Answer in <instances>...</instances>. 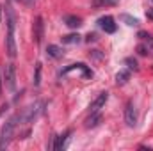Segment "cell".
<instances>
[{"instance_id": "6da1fadb", "label": "cell", "mask_w": 153, "mask_h": 151, "mask_svg": "<svg viewBox=\"0 0 153 151\" xmlns=\"http://www.w3.org/2000/svg\"><path fill=\"white\" fill-rule=\"evenodd\" d=\"M18 124H20V115H18V112L13 114V115L4 123V126H2V130H0V150H5V148L9 146V142H11L13 137H14V130H16Z\"/></svg>"}, {"instance_id": "7a4b0ae2", "label": "cell", "mask_w": 153, "mask_h": 151, "mask_svg": "<svg viewBox=\"0 0 153 151\" xmlns=\"http://www.w3.org/2000/svg\"><path fill=\"white\" fill-rule=\"evenodd\" d=\"M43 107H45V101L38 100V101L30 103L29 107H25L22 112H18V115H20V124H29V123H32L39 114L45 110Z\"/></svg>"}, {"instance_id": "3957f363", "label": "cell", "mask_w": 153, "mask_h": 151, "mask_svg": "<svg viewBox=\"0 0 153 151\" xmlns=\"http://www.w3.org/2000/svg\"><path fill=\"white\" fill-rule=\"evenodd\" d=\"M2 80H4V84H5V87H7V91H14L16 89V68H14V64H4L2 66Z\"/></svg>"}, {"instance_id": "277c9868", "label": "cell", "mask_w": 153, "mask_h": 151, "mask_svg": "<svg viewBox=\"0 0 153 151\" xmlns=\"http://www.w3.org/2000/svg\"><path fill=\"white\" fill-rule=\"evenodd\" d=\"M98 27L105 32V34H114L116 30H117V25L114 23V18L112 16H102V18H98Z\"/></svg>"}, {"instance_id": "5b68a950", "label": "cell", "mask_w": 153, "mask_h": 151, "mask_svg": "<svg viewBox=\"0 0 153 151\" xmlns=\"http://www.w3.org/2000/svg\"><path fill=\"white\" fill-rule=\"evenodd\" d=\"M4 13H5V23H7V30L14 32V29H16V13H14V9H13L11 2H7V4H5V7H4Z\"/></svg>"}, {"instance_id": "8992f818", "label": "cell", "mask_w": 153, "mask_h": 151, "mask_svg": "<svg viewBox=\"0 0 153 151\" xmlns=\"http://www.w3.org/2000/svg\"><path fill=\"white\" fill-rule=\"evenodd\" d=\"M125 123L130 128H134L137 124V110H135V107H134L132 101H128L126 107H125Z\"/></svg>"}, {"instance_id": "52a82bcc", "label": "cell", "mask_w": 153, "mask_h": 151, "mask_svg": "<svg viewBox=\"0 0 153 151\" xmlns=\"http://www.w3.org/2000/svg\"><path fill=\"white\" fill-rule=\"evenodd\" d=\"M5 52L11 59H14L18 55V46H16V39H14V32L7 30V36H5Z\"/></svg>"}, {"instance_id": "ba28073f", "label": "cell", "mask_w": 153, "mask_h": 151, "mask_svg": "<svg viewBox=\"0 0 153 151\" xmlns=\"http://www.w3.org/2000/svg\"><path fill=\"white\" fill-rule=\"evenodd\" d=\"M107 100H109V93H107V91L100 93V94L91 101V105H89V112H98V110L107 103Z\"/></svg>"}, {"instance_id": "9c48e42d", "label": "cell", "mask_w": 153, "mask_h": 151, "mask_svg": "<svg viewBox=\"0 0 153 151\" xmlns=\"http://www.w3.org/2000/svg\"><path fill=\"white\" fill-rule=\"evenodd\" d=\"M70 135H71V130H66V132H64L62 135H55V146H53V150H55V151L66 150Z\"/></svg>"}, {"instance_id": "30bf717a", "label": "cell", "mask_w": 153, "mask_h": 151, "mask_svg": "<svg viewBox=\"0 0 153 151\" xmlns=\"http://www.w3.org/2000/svg\"><path fill=\"white\" fill-rule=\"evenodd\" d=\"M43 30H45V23H43V18L36 16V21H34V43L39 44L41 39H43Z\"/></svg>"}, {"instance_id": "8fae6325", "label": "cell", "mask_w": 153, "mask_h": 151, "mask_svg": "<svg viewBox=\"0 0 153 151\" xmlns=\"http://www.w3.org/2000/svg\"><path fill=\"white\" fill-rule=\"evenodd\" d=\"M46 55L52 57V59H62L64 50H62L61 46H57V44H48V46H46Z\"/></svg>"}, {"instance_id": "7c38bea8", "label": "cell", "mask_w": 153, "mask_h": 151, "mask_svg": "<svg viewBox=\"0 0 153 151\" xmlns=\"http://www.w3.org/2000/svg\"><path fill=\"white\" fill-rule=\"evenodd\" d=\"M102 123V114L98 112H91V115L85 119V128H94Z\"/></svg>"}, {"instance_id": "4fadbf2b", "label": "cell", "mask_w": 153, "mask_h": 151, "mask_svg": "<svg viewBox=\"0 0 153 151\" xmlns=\"http://www.w3.org/2000/svg\"><path fill=\"white\" fill-rule=\"evenodd\" d=\"M64 23H66L70 29H78V27L82 25V18L73 16V14H68V16H64Z\"/></svg>"}, {"instance_id": "5bb4252c", "label": "cell", "mask_w": 153, "mask_h": 151, "mask_svg": "<svg viewBox=\"0 0 153 151\" xmlns=\"http://www.w3.org/2000/svg\"><path fill=\"white\" fill-rule=\"evenodd\" d=\"M91 4L96 9H103V7H114V5H117L119 0H93Z\"/></svg>"}, {"instance_id": "9a60e30c", "label": "cell", "mask_w": 153, "mask_h": 151, "mask_svg": "<svg viewBox=\"0 0 153 151\" xmlns=\"http://www.w3.org/2000/svg\"><path fill=\"white\" fill-rule=\"evenodd\" d=\"M119 20H121L123 23L130 25V27H137V25H139V20L134 18V16H130V14H126V13H121V14H119Z\"/></svg>"}, {"instance_id": "2e32d148", "label": "cell", "mask_w": 153, "mask_h": 151, "mask_svg": "<svg viewBox=\"0 0 153 151\" xmlns=\"http://www.w3.org/2000/svg\"><path fill=\"white\" fill-rule=\"evenodd\" d=\"M73 70H82V71H85L87 70V66L84 64V62H76V64H70V66H66L62 71H61V75H68L70 71H73Z\"/></svg>"}, {"instance_id": "e0dca14e", "label": "cell", "mask_w": 153, "mask_h": 151, "mask_svg": "<svg viewBox=\"0 0 153 151\" xmlns=\"http://www.w3.org/2000/svg\"><path fill=\"white\" fill-rule=\"evenodd\" d=\"M128 78H130V71L123 70V71H119V73L116 75V84H117V85H125V84L128 82Z\"/></svg>"}, {"instance_id": "ac0fdd59", "label": "cell", "mask_w": 153, "mask_h": 151, "mask_svg": "<svg viewBox=\"0 0 153 151\" xmlns=\"http://www.w3.org/2000/svg\"><path fill=\"white\" fill-rule=\"evenodd\" d=\"M62 43L64 44H78L80 43V36L78 34H68V36H62Z\"/></svg>"}, {"instance_id": "d6986e66", "label": "cell", "mask_w": 153, "mask_h": 151, "mask_svg": "<svg viewBox=\"0 0 153 151\" xmlns=\"http://www.w3.org/2000/svg\"><path fill=\"white\" fill-rule=\"evenodd\" d=\"M125 64L128 66L130 71H139V64H137V61H135L134 57H126V59H125Z\"/></svg>"}, {"instance_id": "ffe728a7", "label": "cell", "mask_w": 153, "mask_h": 151, "mask_svg": "<svg viewBox=\"0 0 153 151\" xmlns=\"http://www.w3.org/2000/svg\"><path fill=\"white\" fill-rule=\"evenodd\" d=\"M39 84H41V64L36 66V76H34V85L38 87Z\"/></svg>"}, {"instance_id": "44dd1931", "label": "cell", "mask_w": 153, "mask_h": 151, "mask_svg": "<svg viewBox=\"0 0 153 151\" xmlns=\"http://www.w3.org/2000/svg\"><path fill=\"white\" fill-rule=\"evenodd\" d=\"M137 53H139V55H148V53H150L148 44H139V46H137Z\"/></svg>"}, {"instance_id": "7402d4cb", "label": "cell", "mask_w": 153, "mask_h": 151, "mask_svg": "<svg viewBox=\"0 0 153 151\" xmlns=\"http://www.w3.org/2000/svg\"><path fill=\"white\" fill-rule=\"evenodd\" d=\"M96 39H98V36H96L94 32H91V34H87V36H85V41H87V43H94Z\"/></svg>"}, {"instance_id": "603a6c76", "label": "cell", "mask_w": 153, "mask_h": 151, "mask_svg": "<svg viewBox=\"0 0 153 151\" xmlns=\"http://www.w3.org/2000/svg\"><path fill=\"white\" fill-rule=\"evenodd\" d=\"M22 4H25L27 7H34V4H36V0H20Z\"/></svg>"}, {"instance_id": "cb8c5ba5", "label": "cell", "mask_w": 153, "mask_h": 151, "mask_svg": "<svg viewBox=\"0 0 153 151\" xmlns=\"http://www.w3.org/2000/svg\"><path fill=\"white\" fill-rule=\"evenodd\" d=\"M137 36H139L141 39H148V38H150V36H148V32H144V30H141V32H139Z\"/></svg>"}, {"instance_id": "d4e9b609", "label": "cell", "mask_w": 153, "mask_h": 151, "mask_svg": "<svg viewBox=\"0 0 153 151\" xmlns=\"http://www.w3.org/2000/svg\"><path fill=\"white\" fill-rule=\"evenodd\" d=\"M2 82L4 80H2V70H0V96H2Z\"/></svg>"}, {"instance_id": "484cf974", "label": "cell", "mask_w": 153, "mask_h": 151, "mask_svg": "<svg viewBox=\"0 0 153 151\" xmlns=\"http://www.w3.org/2000/svg\"><path fill=\"white\" fill-rule=\"evenodd\" d=\"M146 14H148V18H152V20H153V9H150V11H148Z\"/></svg>"}]
</instances>
